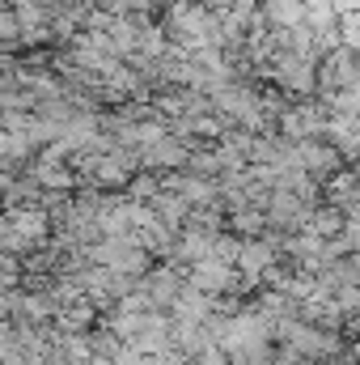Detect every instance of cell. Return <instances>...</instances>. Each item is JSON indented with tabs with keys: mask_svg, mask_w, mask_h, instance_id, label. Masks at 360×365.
I'll return each mask as SVG.
<instances>
[{
	"mask_svg": "<svg viewBox=\"0 0 360 365\" xmlns=\"http://www.w3.org/2000/svg\"><path fill=\"white\" fill-rule=\"evenodd\" d=\"M90 327H93V302H81V306H73V310H68V306L60 310V323H55L60 336H85Z\"/></svg>",
	"mask_w": 360,
	"mask_h": 365,
	"instance_id": "4",
	"label": "cell"
},
{
	"mask_svg": "<svg viewBox=\"0 0 360 365\" xmlns=\"http://www.w3.org/2000/svg\"><path fill=\"white\" fill-rule=\"evenodd\" d=\"M140 289L149 293V302L157 310H174V302H179V293H182V276L162 268V272H153V276H140Z\"/></svg>",
	"mask_w": 360,
	"mask_h": 365,
	"instance_id": "2",
	"label": "cell"
},
{
	"mask_svg": "<svg viewBox=\"0 0 360 365\" xmlns=\"http://www.w3.org/2000/svg\"><path fill=\"white\" fill-rule=\"evenodd\" d=\"M195 365H233V357H229L221 344H203V349L195 353Z\"/></svg>",
	"mask_w": 360,
	"mask_h": 365,
	"instance_id": "5",
	"label": "cell"
},
{
	"mask_svg": "<svg viewBox=\"0 0 360 365\" xmlns=\"http://www.w3.org/2000/svg\"><path fill=\"white\" fill-rule=\"evenodd\" d=\"M136 200H153V195H162V187H157V179L153 175H140V179H132V187H127Z\"/></svg>",
	"mask_w": 360,
	"mask_h": 365,
	"instance_id": "6",
	"label": "cell"
},
{
	"mask_svg": "<svg viewBox=\"0 0 360 365\" xmlns=\"http://www.w3.org/2000/svg\"><path fill=\"white\" fill-rule=\"evenodd\" d=\"M268 21L280 30H292V26H305V0H268Z\"/></svg>",
	"mask_w": 360,
	"mask_h": 365,
	"instance_id": "3",
	"label": "cell"
},
{
	"mask_svg": "<svg viewBox=\"0 0 360 365\" xmlns=\"http://www.w3.org/2000/svg\"><path fill=\"white\" fill-rule=\"evenodd\" d=\"M263 73H268L280 90H288V93H301V98L318 93V64H314V60H305V56H297V51H280Z\"/></svg>",
	"mask_w": 360,
	"mask_h": 365,
	"instance_id": "1",
	"label": "cell"
}]
</instances>
